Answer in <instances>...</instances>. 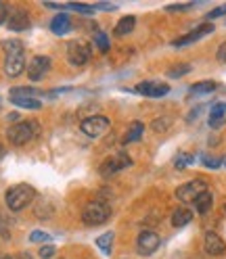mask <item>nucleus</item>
<instances>
[{"label":"nucleus","instance_id":"1","mask_svg":"<svg viewBox=\"0 0 226 259\" xmlns=\"http://www.w3.org/2000/svg\"><path fill=\"white\" fill-rule=\"evenodd\" d=\"M5 46V71L11 77H17L25 69V57H23V44L19 40H7Z\"/></svg>","mask_w":226,"mask_h":259},{"label":"nucleus","instance_id":"2","mask_svg":"<svg viewBox=\"0 0 226 259\" xmlns=\"http://www.w3.org/2000/svg\"><path fill=\"white\" fill-rule=\"evenodd\" d=\"M7 205L11 211H21L23 207H27L31 201L36 199V190L29 184H17L7 190Z\"/></svg>","mask_w":226,"mask_h":259},{"label":"nucleus","instance_id":"3","mask_svg":"<svg viewBox=\"0 0 226 259\" xmlns=\"http://www.w3.org/2000/svg\"><path fill=\"white\" fill-rule=\"evenodd\" d=\"M111 218V209L107 203L103 201H92L84 207V211H82V222L86 226H101L105 224L107 220Z\"/></svg>","mask_w":226,"mask_h":259},{"label":"nucleus","instance_id":"4","mask_svg":"<svg viewBox=\"0 0 226 259\" xmlns=\"http://www.w3.org/2000/svg\"><path fill=\"white\" fill-rule=\"evenodd\" d=\"M38 134V123L36 121H19L9 127V140L13 144H17V147H21V144H27L31 138H34Z\"/></svg>","mask_w":226,"mask_h":259},{"label":"nucleus","instance_id":"5","mask_svg":"<svg viewBox=\"0 0 226 259\" xmlns=\"http://www.w3.org/2000/svg\"><path fill=\"white\" fill-rule=\"evenodd\" d=\"M203 192H207V184L203 180H191L176 188V199L182 203H195L197 197H201Z\"/></svg>","mask_w":226,"mask_h":259},{"label":"nucleus","instance_id":"6","mask_svg":"<svg viewBox=\"0 0 226 259\" xmlns=\"http://www.w3.org/2000/svg\"><path fill=\"white\" fill-rule=\"evenodd\" d=\"M67 59L76 67H82L90 61V46L84 40H71L67 44Z\"/></svg>","mask_w":226,"mask_h":259},{"label":"nucleus","instance_id":"7","mask_svg":"<svg viewBox=\"0 0 226 259\" xmlns=\"http://www.w3.org/2000/svg\"><path fill=\"white\" fill-rule=\"evenodd\" d=\"M130 165H132V159L122 151V153H118V155L109 157L105 163L101 165L99 171H101V176H113V174H118V171H122V169H126V167H130Z\"/></svg>","mask_w":226,"mask_h":259},{"label":"nucleus","instance_id":"8","mask_svg":"<svg viewBox=\"0 0 226 259\" xmlns=\"http://www.w3.org/2000/svg\"><path fill=\"white\" fill-rule=\"evenodd\" d=\"M109 130V119L103 117V115H94V117H88L82 121V132L90 138H99L103 136Z\"/></svg>","mask_w":226,"mask_h":259},{"label":"nucleus","instance_id":"9","mask_svg":"<svg viewBox=\"0 0 226 259\" xmlns=\"http://www.w3.org/2000/svg\"><path fill=\"white\" fill-rule=\"evenodd\" d=\"M159 236L151 230H142L136 238V247H138V253L140 255H153L157 249H159Z\"/></svg>","mask_w":226,"mask_h":259},{"label":"nucleus","instance_id":"10","mask_svg":"<svg viewBox=\"0 0 226 259\" xmlns=\"http://www.w3.org/2000/svg\"><path fill=\"white\" fill-rule=\"evenodd\" d=\"M48 69H51V59L38 55V57H34V59L29 61V65H27V75H29L31 82H40V79L46 75Z\"/></svg>","mask_w":226,"mask_h":259},{"label":"nucleus","instance_id":"11","mask_svg":"<svg viewBox=\"0 0 226 259\" xmlns=\"http://www.w3.org/2000/svg\"><path fill=\"white\" fill-rule=\"evenodd\" d=\"M136 92L142 96H149V99H159V96H166L170 92V86L164 82H140L136 86Z\"/></svg>","mask_w":226,"mask_h":259},{"label":"nucleus","instance_id":"12","mask_svg":"<svg viewBox=\"0 0 226 259\" xmlns=\"http://www.w3.org/2000/svg\"><path fill=\"white\" fill-rule=\"evenodd\" d=\"M212 31H214V25H212V23H203V25H199L197 29L189 31L186 36H182V38H178V40H174L172 44H174V46H186V44H193V42L201 40V38L207 36V34H212Z\"/></svg>","mask_w":226,"mask_h":259},{"label":"nucleus","instance_id":"13","mask_svg":"<svg viewBox=\"0 0 226 259\" xmlns=\"http://www.w3.org/2000/svg\"><path fill=\"white\" fill-rule=\"evenodd\" d=\"M7 25H9V29L11 31H25L27 27H29V15L25 13V11H13L11 15H9V21H7Z\"/></svg>","mask_w":226,"mask_h":259},{"label":"nucleus","instance_id":"14","mask_svg":"<svg viewBox=\"0 0 226 259\" xmlns=\"http://www.w3.org/2000/svg\"><path fill=\"white\" fill-rule=\"evenodd\" d=\"M205 251L209 255H222V253H226V242L216 232H207L205 234Z\"/></svg>","mask_w":226,"mask_h":259},{"label":"nucleus","instance_id":"15","mask_svg":"<svg viewBox=\"0 0 226 259\" xmlns=\"http://www.w3.org/2000/svg\"><path fill=\"white\" fill-rule=\"evenodd\" d=\"M51 29L55 31L57 36L67 34V31L71 29V19H69V15H65V13H59V15H55V19L51 21Z\"/></svg>","mask_w":226,"mask_h":259},{"label":"nucleus","instance_id":"16","mask_svg":"<svg viewBox=\"0 0 226 259\" xmlns=\"http://www.w3.org/2000/svg\"><path fill=\"white\" fill-rule=\"evenodd\" d=\"M224 115H226V103H216L209 111V127H222L224 125Z\"/></svg>","mask_w":226,"mask_h":259},{"label":"nucleus","instance_id":"17","mask_svg":"<svg viewBox=\"0 0 226 259\" xmlns=\"http://www.w3.org/2000/svg\"><path fill=\"white\" fill-rule=\"evenodd\" d=\"M44 92L38 88H31V86H17V88H11L9 96L11 99H38Z\"/></svg>","mask_w":226,"mask_h":259},{"label":"nucleus","instance_id":"18","mask_svg":"<svg viewBox=\"0 0 226 259\" xmlns=\"http://www.w3.org/2000/svg\"><path fill=\"white\" fill-rule=\"evenodd\" d=\"M191 220H193V213H191V209H186V207H178L172 213V226L174 228H182V226H186Z\"/></svg>","mask_w":226,"mask_h":259},{"label":"nucleus","instance_id":"19","mask_svg":"<svg viewBox=\"0 0 226 259\" xmlns=\"http://www.w3.org/2000/svg\"><path fill=\"white\" fill-rule=\"evenodd\" d=\"M142 132H144V125H142L140 121H132V123H130V127H128L126 136H124V144H130V142L140 140Z\"/></svg>","mask_w":226,"mask_h":259},{"label":"nucleus","instance_id":"20","mask_svg":"<svg viewBox=\"0 0 226 259\" xmlns=\"http://www.w3.org/2000/svg\"><path fill=\"white\" fill-rule=\"evenodd\" d=\"M134 25H136V19L132 17H124V19H120L118 21V25H116V29H113V34L116 36H126V34H130V31L134 29Z\"/></svg>","mask_w":226,"mask_h":259},{"label":"nucleus","instance_id":"21","mask_svg":"<svg viewBox=\"0 0 226 259\" xmlns=\"http://www.w3.org/2000/svg\"><path fill=\"white\" fill-rule=\"evenodd\" d=\"M113 232H105V234H101V236H96V247H99L105 255H109L111 253V249H113Z\"/></svg>","mask_w":226,"mask_h":259},{"label":"nucleus","instance_id":"22","mask_svg":"<svg viewBox=\"0 0 226 259\" xmlns=\"http://www.w3.org/2000/svg\"><path fill=\"white\" fill-rule=\"evenodd\" d=\"M216 90V82H212V79H205V82H199V84H193L191 86V94H209Z\"/></svg>","mask_w":226,"mask_h":259},{"label":"nucleus","instance_id":"23","mask_svg":"<svg viewBox=\"0 0 226 259\" xmlns=\"http://www.w3.org/2000/svg\"><path fill=\"white\" fill-rule=\"evenodd\" d=\"M212 203H214V197L209 192H203L201 197H197V201H195V207H197V211L199 213H207L209 211V207H212Z\"/></svg>","mask_w":226,"mask_h":259},{"label":"nucleus","instance_id":"24","mask_svg":"<svg viewBox=\"0 0 226 259\" xmlns=\"http://www.w3.org/2000/svg\"><path fill=\"white\" fill-rule=\"evenodd\" d=\"M11 103L17 105V107H23V109H31V111L42 107V103L38 99H11Z\"/></svg>","mask_w":226,"mask_h":259},{"label":"nucleus","instance_id":"25","mask_svg":"<svg viewBox=\"0 0 226 259\" xmlns=\"http://www.w3.org/2000/svg\"><path fill=\"white\" fill-rule=\"evenodd\" d=\"M193 159H195L193 155H189V153H180L178 157L174 159V167H176V169H184V167H189V165L193 163Z\"/></svg>","mask_w":226,"mask_h":259},{"label":"nucleus","instance_id":"26","mask_svg":"<svg viewBox=\"0 0 226 259\" xmlns=\"http://www.w3.org/2000/svg\"><path fill=\"white\" fill-rule=\"evenodd\" d=\"M94 44H96V48H99L101 53H107V51H109V38H107L105 31H96Z\"/></svg>","mask_w":226,"mask_h":259},{"label":"nucleus","instance_id":"27","mask_svg":"<svg viewBox=\"0 0 226 259\" xmlns=\"http://www.w3.org/2000/svg\"><path fill=\"white\" fill-rule=\"evenodd\" d=\"M189 71H191V65L180 63V65H176V67L168 69V75H170V77H182V75H186Z\"/></svg>","mask_w":226,"mask_h":259},{"label":"nucleus","instance_id":"28","mask_svg":"<svg viewBox=\"0 0 226 259\" xmlns=\"http://www.w3.org/2000/svg\"><path fill=\"white\" fill-rule=\"evenodd\" d=\"M201 163L205 165V167H209V169H218L224 161L220 159V157H209V155H203L201 157Z\"/></svg>","mask_w":226,"mask_h":259},{"label":"nucleus","instance_id":"29","mask_svg":"<svg viewBox=\"0 0 226 259\" xmlns=\"http://www.w3.org/2000/svg\"><path fill=\"white\" fill-rule=\"evenodd\" d=\"M67 9H73V11L82 13V15H92V13L96 11L92 5H78V3H69V5H67Z\"/></svg>","mask_w":226,"mask_h":259},{"label":"nucleus","instance_id":"30","mask_svg":"<svg viewBox=\"0 0 226 259\" xmlns=\"http://www.w3.org/2000/svg\"><path fill=\"white\" fill-rule=\"evenodd\" d=\"M29 240H31V242H46V240H51V234L42 232V230H36V232L29 234Z\"/></svg>","mask_w":226,"mask_h":259},{"label":"nucleus","instance_id":"31","mask_svg":"<svg viewBox=\"0 0 226 259\" xmlns=\"http://www.w3.org/2000/svg\"><path fill=\"white\" fill-rule=\"evenodd\" d=\"M0 238H3V240H9V238H11L9 224L5 222V218H3V215H0Z\"/></svg>","mask_w":226,"mask_h":259},{"label":"nucleus","instance_id":"32","mask_svg":"<svg viewBox=\"0 0 226 259\" xmlns=\"http://www.w3.org/2000/svg\"><path fill=\"white\" fill-rule=\"evenodd\" d=\"M55 253H57V247H55V245H44V247L40 249V257H42V259H51Z\"/></svg>","mask_w":226,"mask_h":259},{"label":"nucleus","instance_id":"33","mask_svg":"<svg viewBox=\"0 0 226 259\" xmlns=\"http://www.w3.org/2000/svg\"><path fill=\"white\" fill-rule=\"evenodd\" d=\"M222 15H226V5H224V7H220V9L209 11V13L205 15V19H218V17H222Z\"/></svg>","mask_w":226,"mask_h":259},{"label":"nucleus","instance_id":"34","mask_svg":"<svg viewBox=\"0 0 226 259\" xmlns=\"http://www.w3.org/2000/svg\"><path fill=\"white\" fill-rule=\"evenodd\" d=\"M9 7L5 5V3H0V25H3L5 21H9Z\"/></svg>","mask_w":226,"mask_h":259},{"label":"nucleus","instance_id":"35","mask_svg":"<svg viewBox=\"0 0 226 259\" xmlns=\"http://www.w3.org/2000/svg\"><path fill=\"white\" fill-rule=\"evenodd\" d=\"M94 9H103V11H113V9H118V5H111V3H96L92 5Z\"/></svg>","mask_w":226,"mask_h":259},{"label":"nucleus","instance_id":"36","mask_svg":"<svg viewBox=\"0 0 226 259\" xmlns=\"http://www.w3.org/2000/svg\"><path fill=\"white\" fill-rule=\"evenodd\" d=\"M191 7H195V5H191V3H186V5H170L168 11H186Z\"/></svg>","mask_w":226,"mask_h":259},{"label":"nucleus","instance_id":"37","mask_svg":"<svg viewBox=\"0 0 226 259\" xmlns=\"http://www.w3.org/2000/svg\"><path fill=\"white\" fill-rule=\"evenodd\" d=\"M218 61H222V63H226V42L224 44H220V48H218Z\"/></svg>","mask_w":226,"mask_h":259},{"label":"nucleus","instance_id":"38","mask_svg":"<svg viewBox=\"0 0 226 259\" xmlns=\"http://www.w3.org/2000/svg\"><path fill=\"white\" fill-rule=\"evenodd\" d=\"M17 117H19V113H9V119H11V121H15Z\"/></svg>","mask_w":226,"mask_h":259},{"label":"nucleus","instance_id":"39","mask_svg":"<svg viewBox=\"0 0 226 259\" xmlns=\"http://www.w3.org/2000/svg\"><path fill=\"white\" fill-rule=\"evenodd\" d=\"M19 259H34V257H31L29 253H21V255H19Z\"/></svg>","mask_w":226,"mask_h":259},{"label":"nucleus","instance_id":"40","mask_svg":"<svg viewBox=\"0 0 226 259\" xmlns=\"http://www.w3.org/2000/svg\"><path fill=\"white\" fill-rule=\"evenodd\" d=\"M0 157H5V147L3 144H0Z\"/></svg>","mask_w":226,"mask_h":259},{"label":"nucleus","instance_id":"41","mask_svg":"<svg viewBox=\"0 0 226 259\" xmlns=\"http://www.w3.org/2000/svg\"><path fill=\"white\" fill-rule=\"evenodd\" d=\"M0 259H13L11 255H0Z\"/></svg>","mask_w":226,"mask_h":259},{"label":"nucleus","instance_id":"42","mask_svg":"<svg viewBox=\"0 0 226 259\" xmlns=\"http://www.w3.org/2000/svg\"><path fill=\"white\" fill-rule=\"evenodd\" d=\"M224 211H226V205H224Z\"/></svg>","mask_w":226,"mask_h":259},{"label":"nucleus","instance_id":"43","mask_svg":"<svg viewBox=\"0 0 226 259\" xmlns=\"http://www.w3.org/2000/svg\"><path fill=\"white\" fill-rule=\"evenodd\" d=\"M0 105H3V101H0Z\"/></svg>","mask_w":226,"mask_h":259},{"label":"nucleus","instance_id":"44","mask_svg":"<svg viewBox=\"0 0 226 259\" xmlns=\"http://www.w3.org/2000/svg\"><path fill=\"white\" fill-rule=\"evenodd\" d=\"M224 165H226V161H224Z\"/></svg>","mask_w":226,"mask_h":259}]
</instances>
